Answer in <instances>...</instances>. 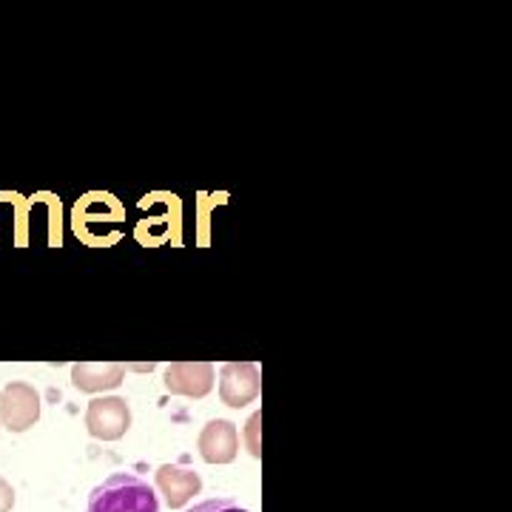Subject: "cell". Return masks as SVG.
I'll use <instances>...</instances> for the list:
<instances>
[{"label": "cell", "mask_w": 512, "mask_h": 512, "mask_svg": "<svg viewBox=\"0 0 512 512\" xmlns=\"http://www.w3.org/2000/svg\"><path fill=\"white\" fill-rule=\"evenodd\" d=\"M86 512H160V504L146 478L114 473L94 487Z\"/></svg>", "instance_id": "1"}, {"label": "cell", "mask_w": 512, "mask_h": 512, "mask_svg": "<svg viewBox=\"0 0 512 512\" xmlns=\"http://www.w3.org/2000/svg\"><path fill=\"white\" fill-rule=\"evenodd\" d=\"M0 419L9 430H26L37 419V396L26 384H9L0 393Z\"/></svg>", "instance_id": "2"}, {"label": "cell", "mask_w": 512, "mask_h": 512, "mask_svg": "<svg viewBox=\"0 0 512 512\" xmlns=\"http://www.w3.org/2000/svg\"><path fill=\"white\" fill-rule=\"evenodd\" d=\"M185 512H248L245 507H239V501L234 498H208L202 504H194L191 510Z\"/></svg>", "instance_id": "4"}, {"label": "cell", "mask_w": 512, "mask_h": 512, "mask_svg": "<svg viewBox=\"0 0 512 512\" xmlns=\"http://www.w3.org/2000/svg\"><path fill=\"white\" fill-rule=\"evenodd\" d=\"M106 421V427L100 430L103 439H117L128 427V407L123 399H100L92 404L89 410V427L92 433H97V427Z\"/></svg>", "instance_id": "3"}]
</instances>
